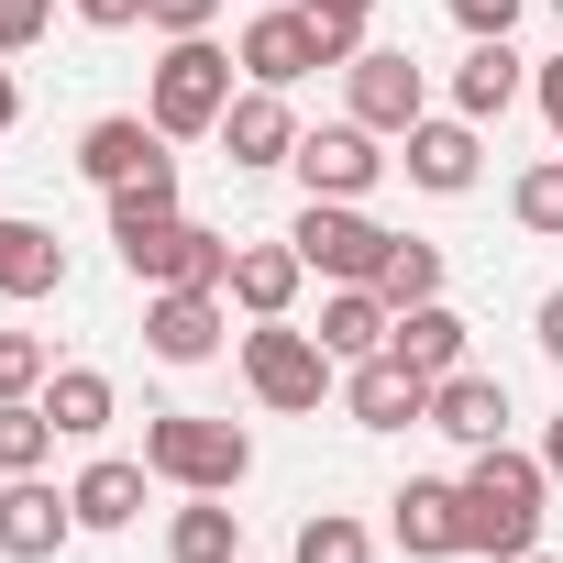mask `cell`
I'll list each match as a JSON object with an SVG mask.
<instances>
[{"instance_id":"6da1fadb","label":"cell","mask_w":563,"mask_h":563,"mask_svg":"<svg viewBox=\"0 0 563 563\" xmlns=\"http://www.w3.org/2000/svg\"><path fill=\"white\" fill-rule=\"evenodd\" d=\"M541 497H552V464L486 442V453L464 464V552H497V563L541 552Z\"/></svg>"},{"instance_id":"7a4b0ae2","label":"cell","mask_w":563,"mask_h":563,"mask_svg":"<svg viewBox=\"0 0 563 563\" xmlns=\"http://www.w3.org/2000/svg\"><path fill=\"white\" fill-rule=\"evenodd\" d=\"M232 67H243V56H221L210 34H177V45L155 56V100H144V122H155L166 144H188V133H221V111L243 100V89H232Z\"/></svg>"},{"instance_id":"3957f363","label":"cell","mask_w":563,"mask_h":563,"mask_svg":"<svg viewBox=\"0 0 563 563\" xmlns=\"http://www.w3.org/2000/svg\"><path fill=\"white\" fill-rule=\"evenodd\" d=\"M144 464H155L166 486H188V497H232V486L254 475V442H243L232 420H199V409H155V420H144Z\"/></svg>"},{"instance_id":"277c9868","label":"cell","mask_w":563,"mask_h":563,"mask_svg":"<svg viewBox=\"0 0 563 563\" xmlns=\"http://www.w3.org/2000/svg\"><path fill=\"white\" fill-rule=\"evenodd\" d=\"M243 387H254L265 409L299 420V409L332 398V343H321V332H288V321H254V332H243Z\"/></svg>"},{"instance_id":"5b68a950","label":"cell","mask_w":563,"mask_h":563,"mask_svg":"<svg viewBox=\"0 0 563 563\" xmlns=\"http://www.w3.org/2000/svg\"><path fill=\"white\" fill-rule=\"evenodd\" d=\"M288 243L310 254V276H332V288H376V265H387V221H365V199H310L288 221Z\"/></svg>"},{"instance_id":"8992f818","label":"cell","mask_w":563,"mask_h":563,"mask_svg":"<svg viewBox=\"0 0 563 563\" xmlns=\"http://www.w3.org/2000/svg\"><path fill=\"white\" fill-rule=\"evenodd\" d=\"M122 243V265L144 276V288H232V243L221 232H199V221H133V232H111Z\"/></svg>"},{"instance_id":"52a82bcc","label":"cell","mask_w":563,"mask_h":563,"mask_svg":"<svg viewBox=\"0 0 563 563\" xmlns=\"http://www.w3.org/2000/svg\"><path fill=\"white\" fill-rule=\"evenodd\" d=\"M343 89H354V122H365V133H409V122H431V78H420L409 45H365V56L343 67Z\"/></svg>"},{"instance_id":"ba28073f","label":"cell","mask_w":563,"mask_h":563,"mask_svg":"<svg viewBox=\"0 0 563 563\" xmlns=\"http://www.w3.org/2000/svg\"><path fill=\"white\" fill-rule=\"evenodd\" d=\"M288 166H299V188H310V199H365V188L387 177V155H376V133H365V122H321V133H299V155H288Z\"/></svg>"},{"instance_id":"9c48e42d","label":"cell","mask_w":563,"mask_h":563,"mask_svg":"<svg viewBox=\"0 0 563 563\" xmlns=\"http://www.w3.org/2000/svg\"><path fill=\"white\" fill-rule=\"evenodd\" d=\"M144 354L155 365H210L221 354V288H144Z\"/></svg>"},{"instance_id":"30bf717a","label":"cell","mask_w":563,"mask_h":563,"mask_svg":"<svg viewBox=\"0 0 563 563\" xmlns=\"http://www.w3.org/2000/svg\"><path fill=\"white\" fill-rule=\"evenodd\" d=\"M232 56H243V78H254V89H299L310 67H332V45H321V23H310V12H254Z\"/></svg>"},{"instance_id":"8fae6325","label":"cell","mask_w":563,"mask_h":563,"mask_svg":"<svg viewBox=\"0 0 563 563\" xmlns=\"http://www.w3.org/2000/svg\"><path fill=\"white\" fill-rule=\"evenodd\" d=\"M343 409H354L365 431H431V376L398 365V354H365V365L343 376Z\"/></svg>"},{"instance_id":"7c38bea8","label":"cell","mask_w":563,"mask_h":563,"mask_svg":"<svg viewBox=\"0 0 563 563\" xmlns=\"http://www.w3.org/2000/svg\"><path fill=\"white\" fill-rule=\"evenodd\" d=\"M221 155H232L243 177L288 166V155H299V111H288V89H243V100L221 111Z\"/></svg>"},{"instance_id":"4fadbf2b","label":"cell","mask_w":563,"mask_h":563,"mask_svg":"<svg viewBox=\"0 0 563 563\" xmlns=\"http://www.w3.org/2000/svg\"><path fill=\"white\" fill-rule=\"evenodd\" d=\"M67 530H78V497H56L45 475H12V486H0V552H12V563L67 552Z\"/></svg>"},{"instance_id":"5bb4252c","label":"cell","mask_w":563,"mask_h":563,"mask_svg":"<svg viewBox=\"0 0 563 563\" xmlns=\"http://www.w3.org/2000/svg\"><path fill=\"white\" fill-rule=\"evenodd\" d=\"M409 188H431V199H464L475 177H486V144H475V122L453 111V122H409Z\"/></svg>"},{"instance_id":"9a60e30c","label":"cell","mask_w":563,"mask_h":563,"mask_svg":"<svg viewBox=\"0 0 563 563\" xmlns=\"http://www.w3.org/2000/svg\"><path fill=\"white\" fill-rule=\"evenodd\" d=\"M387 508H398V552H409V563H453V552H464V486L409 475Z\"/></svg>"},{"instance_id":"2e32d148","label":"cell","mask_w":563,"mask_h":563,"mask_svg":"<svg viewBox=\"0 0 563 563\" xmlns=\"http://www.w3.org/2000/svg\"><path fill=\"white\" fill-rule=\"evenodd\" d=\"M299 276H310V254L299 243H232V310H254V321H288L299 310Z\"/></svg>"},{"instance_id":"e0dca14e","label":"cell","mask_w":563,"mask_h":563,"mask_svg":"<svg viewBox=\"0 0 563 563\" xmlns=\"http://www.w3.org/2000/svg\"><path fill=\"white\" fill-rule=\"evenodd\" d=\"M431 431H442V442H464V453L508 442V387H497V376H475V365H453V376L431 387Z\"/></svg>"},{"instance_id":"ac0fdd59","label":"cell","mask_w":563,"mask_h":563,"mask_svg":"<svg viewBox=\"0 0 563 563\" xmlns=\"http://www.w3.org/2000/svg\"><path fill=\"white\" fill-rule=\"evenodd\" d=\"M67 288V243L45 221H12L0 210V299H56Z\"/></svg>"},{"instance_id":"d6986e66","label":"cell","mask_w":563,"mask_h":563,"mask_svg":"<svg viewBox=\"0 0 563 563\" xmlns=\"http://www.w3.org/2000/svg\"><path fill=\"white\" fill-rule=\"evenodd\" d=\"M155 155H166V133H155V122H133V111H111V122H89V133H78V177H89V188H122V177H144Z\"/></svg>"},{"instance_id":"ffe728a7","label":"cell","mask_w":563,"mask_h":563,"mask_svg":"<svg viewBox=\"0 0 563 563\" xmlns=\"http://www.w3.org/2000/svg\"><path fill=\"white\" fill-rule=\"evenodd\" d=\"M387 354H398V365H420V376L442 387V376L464 365V321H453L442 299H420V310H398V321H387Z\"/></svg>"},{"instance_id":"44dd1931","label":"cell","mask_w":563,"mask_h":563,"mask_svg":"<svg viewBox=\"0 0 563 563\" xmlns=\"http://www.w3.org/2000/svg\"><path fill=\"white\" fill-rule=\"evenodd\" d=\"M144 475H155V464H122V453H100V464L67 486V497H78V530H133V519H144Z\"/></svg>"},{"instance_id":"7402d4cb","label":"cell","mask_w":563,"mask_h":563,"mask_svg":"<svg viewBox=\"0 0 563 563\" xmlns=\"http://www.w3.org/2000/svg\"><path fill=\"white\" fill-rule=\"evenodd\" d=\"M519 89H530V67L508 56V34H497V45H475V56L453 67V111H464V122H497Z\"/></svg>"},{"instance_id":"603a6c76","label":"cell","mask_w":563,"mask_h":563,"mask_svg":"<svg viewBox=\"0 0 563 563\" xmlns=\"http://www.w3.org/2000/svg\"><path fill=\"white\" fill-rule=\"evenodd\" d=\"M387 321H398V310H387L376 288H332V299H321V343H332V365L387 354Z\"/></svg>"},{"instance_id":"cb8c5ba5","label":"cell","mask_w":563,"mask_h":563,"mask_svg":"<svg viewBox=\"0 0 563 563\" xmlns=\"http://www.w3.org/2000/svg\"><path fill=\"white\" fill-rule=\"evenodd\" d=\"M166 563H243V508L188 497V508L166 519Z\"/></svg>"},{"instance_id":"d4e9b609","label":"cell","mask_w":563,"mask_h":563,"mask_svg":"<svg viewBox=\"0 0 563 563\" xmlns=\"http://www.w3.org/2000/svg\"><path fill=\"white\" fill-rule=\"evenodd\" d=\"M45 420H56L67 442L111 431V376H100V365H56V376H45Z\"/></svg>"},{"instance_id":"484cf974","label":"cell","mask_w":563,"mask_h":563,"mask_svg":"<svg viewBox=\"0 0 563 563\" xmlns=\"http://www.w3.org/2000/svg\"><path fill=\"white\" fill-rule=\"evenodd\" d=\"M376 299H387V310H420V299H442V243L398 232V243H387V265H376Z\"/></svg>"},{"instance_id":"4316f807","label":"cell","mask_w":563,"mask_h":563,"mask_svg":"<svg viewBox=\"0 0 563 563\" xmlns=\"http://www.w3.org/2000/svg\"><path fill=\"white\" fill-rule=\"evenodd\" d=\"M56 442H67V431L45 420V398H0V475H34Z\"/></svg>"},{"instance_id":"83f0119b","label":"cell","mask_w":563,"mask_h":563,"mask_svg":"<svg viewBox=\"0 0 563 563\" xmlns=\"http://www.w3.org/2000/svg\"><path fill=\"white\" fill-rule=\"evenodd\" d=\"M177 210V155H155L144 177H122L111 188V232H133V221H166Z\"/></svg>"},{"instance_id":"f1b7e54d","label":"cell","mask_w":563,"mask_h":563,"mask_svg":"<svg viewBox=\"0 0 563 563\" xmlns=\"http://www.w3.org/2000/svg\"><path fill=\"white\" fill-rule=\"evenodd\" d=\"M299 563H376V541H365V519L321 508V519H299Z\"/></svg>"},{"instance_id":"f546056e","label":"cell","mask_w":563,"mask_h":563,"mask_svg":"<svg viewBox=\"0 0 563 563\" xmlns=\"http://www.w3.org/2000/svg\"><path fill=\"white\" fill-rule=\"evenodd\" d=\"M508 210H519V232H541V243H552V232H563V155H552V166H530V177L508 188Z\"/></svg>"},{"instance_id":"4dcf8cb0","label":"cell","mask_w":563,"mask_h":563,"mask_svg":"<svg viewBox=\"0 0 563 563\" xmlns=\"http://www.w3.org/2000/svg\"><path fill=\"white\" fill-rule=\"evenodd\" d=\"M299 12L321 23V45H332V67H354V56H365V23H376V0H299Z\"/></svg>"},{"instance_id":"1f68e13d","label":"cell","mask_w":563,"mask_h":563,"mask_svg":"<svg viewBox=\"0 0 563 563\" xmlns=\"http://www.w3.org/2000/svg\"><path fill=\"white\" fill-rule=\"evenodd\" d=\"M45 376H56V354L34 332H0V398H45Z\"/></svg>"},{"instance_id":"d6a6232c","label":"cell","mask_w":563,"mask_h":563,"mask_svg":"<svg viewBox=\"0 0 563 563\" xmlns=\"http://www.w3.org/2000/svg\"><path fill=\"white\" fill-rule=\"evenodd\" d=\"M45 23H56V0H0V56L45 45Z\"/></svg>"},{"instance_id":"836d02e7","label":"cell","mask_w":563,"mask_h":563,"mask_svg":"<svg viewBox=\"0 0 563 563\" xmlns=\"http://www.w3.org/2000/svg\"><path fill=\"white\" fill-rule=\"evenodd\" d=\"M144 23L177 45V34H210V23H221V0H144Z\"/></svg>"},{"instance_id":"e575fe53","label":"cell","mask_w":563,"mask_h":563,"mask_svg":"<svg viewBox=\"0 0 563 563\" xmlns=\"http://www.w3.org/2000/svg\"><path fill=\"white\" fill-rule=\"evenodd\" d=\"M453 23H464V34H475V45H497V34H508V23H519V0H453Z\"/></svg>"},{"instance_id":"d590c367","label":"cell","mask_w":563,"mask_h":563,"mask_svg":"<svg viewBox=\"0 0 563 563\" xmlns=\"http://www.w3.org/2000/svg\"><path fill=\"white\" fill-rule=\"evenodd\" d=\"M78 23H100V34H133V23H144V0H78Z\"/></svg>"},{"instance_id":"8d00e7d4","label":"cell","mask_w":563,"mask_h":563,"mask_svg":"<svg viewBox=\"0 0 563 563\" xmlns=\"http://www.w3.org/2000/svg\"><path fill=\"white\" fill-rule=\"evenodd\" d=\"M530 89H541V122H552V155H563V56H552V67H541Z\"/></svg>"},{"instance_id":"74e56055","label":"cell","mask_w":563,"mask_h":563,"mask_svg":"<svg viewBox=\"0 0 563 563\" xmlns=\"http://www.w3.org/2000/svg\"><path fill=\"white\" fill-rule=\"evenodd\" d=\"M530 321H541V354H552V365H563V288H552V299H541V310H530Z\"/></svg>"},{"instance_id":"f35d334b","label":"cell","mask_w":563,"mask_h":563,"mask_svg":"<svg viewBox=\"0 0 563 563\" xmlns=\"http://www.w3.org/2000/svg\"><path fill=\"white\" fill-rule=\"evenodd\" d=\"M541 464H552V486H563V409H552V431H541Z\"/></svg>"},{"instance_id":"ab89813d","label":"cell","mask_w":563,"mask_h":563,"mask_svg":"<svg viewBox=\"0 0 563 563\" xmlns=\"http://www.w3.org/2000/svg\"><path fill=\"white\" fill-rule=\"evenodd\" d=\"M23 122V89H12V67H0V133H12Z\"/></svg>"},{"instance_id":"60d3db41","label":"cell","mask_w":563,"mask_h":563,"mask_svg":"<svg viewBox=\"0 0 563 563\" xmlns=\"http://www.w3.org/2000/svg\"><path fill=\"white\" fill-rule=\"evenodd\" d=\"M519 563H552V552H519Z\"/></svg>"},{"instance_id":"b9f144b4","label":"cell","mask_w":563,"mask_h":563,"mask_svg":"<svg viewBox=\"0 0 563 563\" xmlns=\"http://www.w3.org/2000/svg\"><path fill=\"white\" fill-rule=\"evenodd\" d=\"M552 23H563V0H552Z\"/></svg>"}]
</instances>
